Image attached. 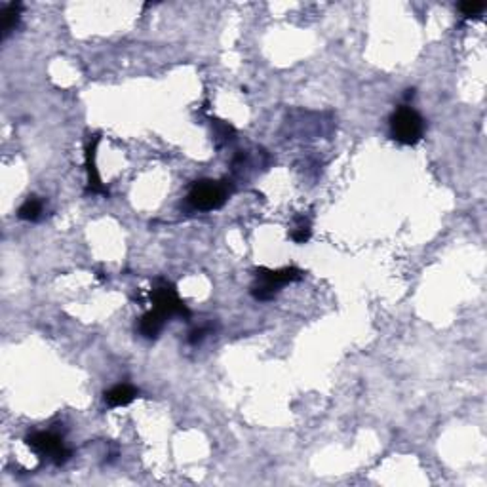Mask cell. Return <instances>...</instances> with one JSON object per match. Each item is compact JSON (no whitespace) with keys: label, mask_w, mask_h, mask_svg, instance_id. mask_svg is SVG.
<instances>
[{"label":"cell","mask_w":487,"mask_h":487,"mask_svg":"<svg viewBox=\"0 0 487 487\" xmlns=\"http://www.w3.org/2000/svg\"><path fill=\"white\" fill-rule=\"evenodd\" d=\"M137 396V390L133 389L132 384H117L105 392V402L111 407H122V405H128L130 402H133Z\"/></svg>","instance_id":"cell-8"},{"label":"cell","mask_w":487,"mask_h":487,"mask_svg":"<svg viewBox=\"0 0 487 487\" xmlns=\"http://www.w3.org/2000/svg\"><path fill=\"white\" fill-rule=\"evenodd\" d=\"M25 444H27L36 455L50 457V459L54 460V465H57V467H59V465H65L70 457V451L65 447L63 440L59 438L57 434H54V432H35V434L27 436Z\"/></svg>","instance_id":"cell-4"},{"label":"cell","mask_w":487,"mask_h":487,"mask_svg":"<svg viewBox=\"0 0 487 487\" xmlns=\"http://www.w3.org/2000/svg\"><path fill=\"white\" fill-rule=\"evenodd\" d=\"M255 278H257V282L251 285V295L257 301H271L274 299V295L278 293L282 285L303 278V272L299 269H293V267L278 269V271L257 269L255 271Z\"/></svg>","instance_id":"cell-1"},{"label":"cell","mask_w":487,"mask_h":487,"mask_svg":"<svg viewBox=\"0 0 487 487\" xmlns=\"http://www.w3.org/2000/svg\"><path fill=\"white\" fill-rule=\"evenodd\" d=\"M98 143H99V137L98 135H93V140L88 143V147H86V172H88V188H90L91 193H101V195H105L107 190H105V187L101 185V177H99V172H98V166H96V149H98Z\"/></svg>","instance_id":"cell-6"},{"label":"cell","mask_w":487,"mask_h":487,"mask_svg":"<svg viewBox=\"0 0 487 487\" xmlns=\"http://www.w3.org/2000/svg\"><path fill=\"white\" fill-rule=\"evenodd\" d=\"M42 216V202L36 196H29L25 202L21 204L17 217L23 221H36Z\"/></svg>","instance_id":"cell-10"},{"label":"cell","mask_w":487,"mask_h":487,"mask_svg":"<svg viewBox=\"0 0 487 487\" xmlns=\"http://www.w3.org/2000/svg\"><path fill=\"white\" fill-rule=\"evenodd\" d=\"M486 10L484 2H476V0H468V2H460L459 12L463 17H478Z\"/></svg>","instance_id":"cell-11"},{"label":"cell","mask_w":487,"mask_h":487,"mask_svg":"<svg viewBox=\"0 0 487 487\" xmlns=\"http://www.w3.org/2000/svg\"><path fill=\"white\" fill-rule=\"evenodd\" d=\"M166 320L167 316H164L160 310L153 308V310H149L140 320V334L143 335L145 339H154V337H158V334L162 331V327H164Z\"/></svg>","instance_id":"cell-7"},{"label":"cell","mask_w":487,"mask_h":487,"mask_svg":"<svg viewBox=\"0 0 487 487\" xmlns=\"http://www.w3.org/2000/svg\"><path fill=\"white\" fill-rule=\"evenodd\" d=\"M310 238V225L305 219H301L297 227L292 230V240L297 244H305Z\"/></svg>","instance_id":"cell-12"},{"label":"cell","mask_w":487,"mask_h":487,"mask_svg":"<svg viewBox=\"0 0 487 487\" xmlns=\"http://www.w3.org/2000/svg\"><path fill=\"white\" fill-rule=\"evenodd\" d=\"M21 4L20 2H10V4H6L4 6V10H2V15H4V25H2V36L6 38L12 31H14L15 27H17V23H20V17H21Z\"/></svg>","instance_id":"cell-9"},{"label":"cell","mask_w":487,"mask_h":487,"mask_svg":"<svg viewBox=\"0 0 487 487\" xmlns=\"http://www.w3.org/2000/svg\"><path fill=\"white\" fill-rule=\"evenodd\" d=\"M151 299L156 310H160L164 316L172 318V316H181V318H188L190 313L188 308L183 305V301L179 299V295L175 292V287L167 282H160L151 292Z\"/></svg>","instance_id":"cell-5"},{"label":"cell","mask_w":487,"mask_h":487,"mask_svg":"<svg viewBox=\"0 0 487 487\" xmlns=\"http://www.w3.org/2000/svg\"><path fill=\"white\" fill-rule=\"evenodd\" d=\"M227 198H229L227 185L219 181H211V179L196 181L188 190V204L195 209H200V211L219 209L227 202Z\"/></svg>","instance_id":"cell-3"},{"label":"cell","mask_w":487,"mask_h":487,"mask_svg":"<svg viewBox=\"0 0 487 487\" xmlns=\"http://www.w3.org/2000/svg\"><path fill=\"white\" fill-rule=\"evenodd\" d=\"M390 133L402 145H415L425 133V120L415 109L400 107L390 117Z\"/></svg>","instance_id":"cell-2"}]
</instances>
